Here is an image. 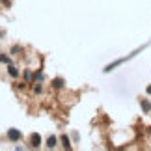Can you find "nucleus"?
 <instances>
[{
    "label": "nucleus",
    "instance_id": "obj_1",
    "mask_svg": "<svg viewBox=\"0 0 151 151\" xmlns=\"http://www.w3.org/2000/svg\"><path fill=\"white\" fill-rule=\"evenodd\" d=\"M144 47H140V49H136L134 52H132V54H129V56H125V58H119V60H116V62H112V63H108V65L106 67H104V73H110V71H112V69H116V67H118V65H121V63H125L127 60H131V58L132 56H136L138 54V52H140Z\"/></svg>",
    "mask_w": 151,
    "mask_h": 151
},
{
    "label": "nucleus",
    "instance_id": "obj_2",
    "mask_svg": "<svg viewBox=\"0 0 151 151\" xmlns=\"http://www.w3.org/2000/svg\"><path fill=\"white\" fill-rule=\"evenodd\" d=\"M8 138L11 142H19L21 138H22V132L19 129H8Z\"/></svg>",
    "mask_w": 151,
    "mask_h": 151
},
{
    "label": "nucleus",
    "instance_id": "obj_3",
    "mask_svg": "<svg viewBox=\"0 0 151 151\" xmlns=\"http://www.w3.org/2000/svg\"><path fill=\"white\" fill-rule=\"evenodd\" d=\"M140 106H142L144 112H149V110H151V103L147 99H140Z\"/></svg>",
    "mask_w": 151,
    "mask_h": 151
},
{
    "label": "nucleus",
    "instance_id": "obj_4",
    "mask_svg": "<svg viewBox=\"0 0 151 151\" xmlns=\"http://www.w3.org/2000/svg\"><path fill=\"white\" fill-rule=\"evenodd\" d=\"M39 144H41V136L32 134V147H39Z\"/></svg>",
    "mask_w": 151,
    "mask_h": 151
},
{
    "label": "nucleus",
    "instance_id": "obj_5",
    "mask_svg": "<svg viewBox=\"0 0 151 151\" xmlns=\"http://www.w3.org/2000/svg\"><path fill=\"white\" fill-rule=\"evenodd\" d=\"M8 73H9L13 78H17V77H19V71H17V67H15V65H11V63L8 65Z\"/></svg>",
    "mask_w": 151,
    "mask_h": 151
},
{
    "label": "nucleus",
    "instance_id": "obj_6",
    "mask_svg": "<svg viewBox=\"0 0 151 151\" xmlns=\"http://www.w3.org/2000/svg\"><path fill=\"white\" fill-rule=\"evenodd\" d=\"M56 142H58V140H56V138H54V136H50V138H49V140H47V147H49V149H52V147H54V146H56Z\"/></svg>",
    "mask_w": 151,
    "mask_h": 151
},
{
    "label": "nucleus",
    "instance_id": "obj_7",
    "mask_svg": "<svg viewBox=\"0 0 151 151\" xmlns=\"http://www.w3.org/2000/svg\"><path fill=\"white\" fill-rule=\"evenodd\" d=\"M62 86H63L62 78H54V80H52V88H62Z\"/></svg>",
    "mask_w": 151,
    "mask_h": 151
},
{
    "label": "nucleus",
    "instance_id": "obj_8",
    "mask_svg": "<svg viewBox=\"0 0 151 151\" xmlns=\"http://www.w3.org/2000/svg\"><path fill=\"white\" fill-rule=\"evenodd\" d=\"M62 142H63V147L65 149H71V142H69L67 136H62Z\"/></svg>",
    "mask_w": 151,
    "mask_h": 151
},
{
    "label": "nucleus",
    "instance_id": "obj_9",
    "mask_svg": "<svg viewBox=\"0 0 151 151\" xmlns=\"http://www.w3.org/2000/svg\"><path fill=\"white\" fill-rule=\"evenodd\" d=\"M0 63H8V65H9L11 60H9V58L6 56V54H0Z\"/></svg>",
    "mask_w": 151,
    "mask_h": 151
},
{
    "label": "nucleus",
    "instance_id": "obj_10",
    "mask_svg": "<svg viewBox=\"0 0 151 151\" xmlns=\"http://www.w3.org/2000/svg\"><path fill=\"white\" fill-rule=\"evenodd\" d=\"M24 80H26V82H32V80H34L32 71H26V73H24Z\"/></svg>",
    "mask_w": 151,
    "mask_h": 151
},
{
    "label": "nucleus",
    "instance_id": "obj_11",
    "mask_svg": "<svg viewBox=\"0 0 151 151\" xmlns=\"http://www.w3.org/2000/svg\"><path fill=\"white\" fill-rule=\"evenodd\" d=\"M21 50H22V49L19 47V45H15V47H13V49H11V54H19V52H21Z\"/></svg>",
    "mask_w": 151,
    "mask_h": 151
},
{
    "label": "nucleus",
    "instance_id": "obj_12",
    "mask_svg": "<svg viewBox=\"0 0 151 151\" xmlns=\"http://www.w3.org/2000/svg\"><path fill=\"white\" fill-rule=\"evenodd\" d=\"M34 91H36V93L41 91V84H37V80H36V84H34Z\"/></svg>",
    "mask_w": 151,
    "mask_h": 151
},
{
    "label": "nucleus",
    "instance_id": "obj_13",
    "mask_svg": "<svg viewBox=\"0 0 151 151\" xmlns=\"http://www.w3.org/2000/svg\"><path fill=\"white\" fill-rule=\"evenodd\" d=\"M146 93H147V95H151V86H147V90H146Z\"/></svg>",
    "mask_w": 151,
    "mask_h": 151
}]
</instances>
